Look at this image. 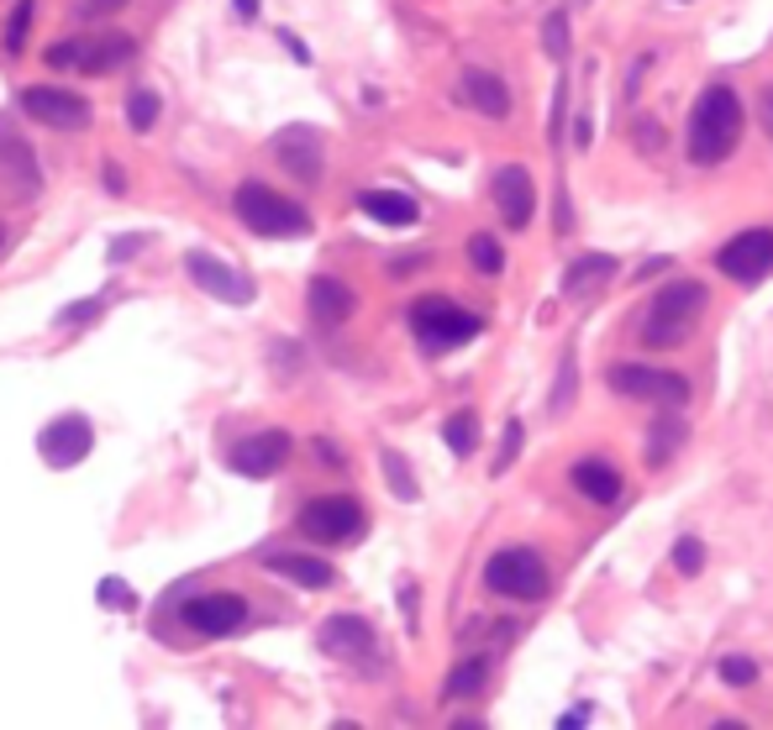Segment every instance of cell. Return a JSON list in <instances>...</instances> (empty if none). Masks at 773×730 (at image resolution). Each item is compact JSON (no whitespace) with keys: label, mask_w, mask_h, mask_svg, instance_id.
Wrapping results in <instances>:
<instances>
[{"label":"cell","mask_w":773,"mask_h":730,"mask_svg":"<svg viewBox=\"0 0 773 730\" xmlns=\"http://www.w3.org/2000/svg\"><path fill=\"white\" fill-rule=\"evenodd\" d=\"M684 436H689V421H684V416H674V410H663V416L648 425V463H653V468H663V463H669V457L684 447Z\"/></svg>","instance_id":"cell-23"},{"label":"cell","mask_w":773,"mask_h":730,"mask_svg":"<svg viewBox=\"0 0 773 730\" xmlns=\"http://www.w3.org/2000/svg\"><path fill=\"white\" fill-rule=\"evenodd\" d=\"M610 389L627 395V400H648L663 405V410H678L689 400V378L669 374V368H642V363H616L610 368Z\"/></svg>","instance_id":"cell-9"},{"label":"cell","mask_w":773,"mask_h":730,"mask_svg":"<svg viewBox=\"0 0 773 730\" xmlns=\"http://www.w3.org/2000/svg\"><path fill=\"white\" fill-rule=\"evenodd\" d=\"M705 306H710V295H705L700 279H674L663 284L648 310H642V347H653V353H674L684 347L695 327L705 321Z\"/></svg>","instance_id":"cell-2"},{"label":"cell","mask_w":773,"mask_h":730,"mask_svg":"<svg viewBox=\"0 0 773 730\" xmlns=\"http://www.w3.org/2000/svg\"><path fill=\"white\" fill-rule=\"evenodd\" d=\"M716 678H721L726 688H752V684H758V662H752V657H737V652H731V657H721Z\"/></svg>","instance_id":"cell-32"},{"label":"cell","mask_w":773,"mask_h":730,"mask_svg":"<svg viewBox=\"0 0 773 730\" xmlns=\"http://www.w3.org/2000/svg\"><path fill=\"white\" fill-rule=\"evenodd\" d=\"M121 5H126V0H85L79 11H85V16H106V11H121Z\"/></svg>","instance_id":"cell-42"},{"label":"cell","mask_w":773,"mask_h":730,"mask_svg":"<svg viewBox=\"0 0 773 730\" xmlns=\"http://www.w3.org/2000/svg\"><path fill=\"white\" fill-rule=\"evenodd\" d=\"M616 279V258L610 253H584V258H574L568 268H563V295L568 300H584L589 289H600V284Z\"/></svg>","instance_id":"cell-22"},{"label":"cell","mask_w":773,"mask_h":730,"mask_svg":"<svg viewBox=\"0 0 773 730\" xmlns=\"http://www.w3.org/2000/svg\"><path fill=\"white\" fill-rule=\"evenodd\" d=\"M232 5H238L242 22H253V16H258V0H232Z\"/></svg>","instance_id":"cell-44"},{"label":"cell","mask_w":773,"mask_h":730,"mask_svg":"<svg viewBox=\"0 0 773 730\" xmlns=\"http://www.w3.org/2000/svg\"><path fill=\"white\" fill-rule=\"evenodd\" d=\"M264 567L279 573V578H290V584H300V589H332L338 584V567L327 563V557H311V552H268Z\"/></svg>","instance_id":"cell-17"},{"label":"cell","mask_w":773,"mask_h":730,"mask_svg":"<svg viewBox=\"0 0 773 730\" xmlns=\"http://www.w3.org/2000/svg\"><path fill=\"white\" fill-rule=\"evenodd\" d=\"M442 442H448V452H453V457H468V452H474V442H479V416H474V410H453V416H448V425H442Z\"/></svg>","instance_id":"cell-26"},{"label":"cell","mask_w":773,"mask_h":730,"mask_svg":"<svg viewBox=\"0 0 773 730\" xmlns=\"http://www.w3.org/2000/svg\"><path fill=\"white\" fill-rule=\"evenodd\" d=\"M542 53H548V58H568V16H563V11H553V16L542 22Z\"/></svg>","instance_id":"cell-34"},{"label":"cell","mask_w":773,"mask_h":730,"mask_svg":"<svg viewBox=\"0 0 773 730\" xmlns=\"http://www.w3.org/2000/svg\"><path fill=\"white\" fill-rule=\"evenodd\" d=\"M306 300H311V316L321 321V327H342V321H347V316L358 310V295H353V289H347L342 279H332V274L311 279Z\"/></svg>","instance_id":"cell-19"},{"label":"cell","mask_w":773,"mask_h":730,"mask_svg":"<svg viewBox=\"0 0 773 730\" xmlns=\"http://www.w3.org/2000/svg\"><path fill=\"white\" fill-rule=\"evenodd\" d=\"M379 468H385V484H389V495L400 499V505H411V499H421V484H416V473L411 463L400 457V452H379Z\"/></svg>","instance_id":"cell-25"},{"label":"cell","mask_w":773,"mask_h":730,"mask_svg":"<svg viewBox=\"0 0 773 730\" xmlns=\"http://www.w3.org/2000/svg\"><path fill=\"white\" fill-rule=\"evenodd\" d=\"M563 111H568V79H557V100H553V132H548V137H553V147H557V142H563Z\"/></svg>","instance_id":"cell-39"},{"label":"cell","mask_w":773,"mask_h":730,"mask_svg":"<svg viewBox=\"0 0 773 730\" xmlns=\"http://www.w3.org/2000/svg\"><path fill=\"white\" fill-rule=\"evenodd\" d=\"M185 274H190L211 300H221V306H253V295H258L247 274H238L232 263H221L217 253H200V247L185 258Z\"/></svg>","instance_id":"cell-12"},{"label":"cell","mask_w":773,"mask_h":730,"mask_svg":"<svg viewBox=\"0 0 773 730\" xmlns=\"http://www.w3.org/2000/svg\"><path fill=\"white\" fill-rule=\"evenodd\" d=\"M758 126H763V132H769V142H773V85L758 95Z\"/></svg>","instance_id":"cell-40"},{"label":"cell","mask_w":773,"mask_h":730,"mask_svg":"<svg viewBox=\"0 0 773 730\" xmlns=\"http://www.w3.org/2000/svg\"><path fill=\"white\" fill-rule=\"evenodd\" d=\"M96 447V425L85 421V416H58V421L43 425V436H37V452H43V463L58 473L79 468L85 457Z\"/></svg>","instance_id":"cell-11"},{"label":"cell","mask_w":773,"mask_h":730,"mask_svg":"<svg viewBox=\"0 0 773 730\" xmlns=\"http://www.w3.org/2000/svg\"><path fill=\"white\" fill-rule=\"evenodd\" d=\"M358 211L374 215L379 226H416L421 221V206H416L411 195H400V189H363Z\"/></svg>","instance_id":"cell-21"},{"label":"cell","mask_w":773,"mask_h":730,"mask_svg":"<svg viewBox=\"0 0 773 730\" xmlns=\"http://www.w3.org/2000/svg\"><path fill=\"white\" fill-rule=\"evenodd\" d=\"M495 211H500V221L506 226H532V215H537V185H532V174L521 164H506V168H495Z\"/></svg>","instance_id":"cell-15"},{"label":"cell","mask_w":773,"mask_h":730,"mask_svg":"<svg viewBox=\"0 0 773 730\" xmlns=\"http://www.w3.org/2000/svg\"><path fill=\"white\" fill-rule=\"evenodd\" d=\"M85 53H90V43H79V37L69 43V37H58L43 58H48V69H85Z\"/></svg>","instance_id":"cell-33"},{"label":"cell","mask_w":773,"mask_h":730,"mask_svg":"<svg viewBox=\"0 0 773 730\" xmlns=\"http://www.w3.org/2000/svg\"><path fill=\"white\" fill-rule=\"evenodd\" d=\"M0 247H5V226H0Z\"/></svg>","instance_id":"cell-46"},{"label":"cell","mask_w":773,"mask_h":730,"mask_svg":"<svg viewBox=\"0 0 773 730\" xmlns=\"http://www.w3.org/2000/svg\"><path fill=\"white\" fill-rule=\"evenodd\" d=\"M742 126H748L742 95L731 90V85H705L695 111H689V126H684V147H689V158L700 168H716L737 153Z\"/></svg>","instance_id":"cell-1"},{"label":"cell","mask_w":773,"mask_h":730,"mask_svg":"<svg viewBox=\"0 0 773 730\" xmlns=\"http://www.w3.org/2000/svg\"><path fill=\"white\" fill-rule=\"evenodd\" d=\"M484 589L516 599V605H537V599H548V563L532 546H500L484 563Z\"/></svg>","instance_id":"cell-4"},{"label":"cell","mask_w":773,"mask_h":730,"mask_svg":"<svg viewBox=\"0 0 773 730\" xmlns=\"http://www.w3.org/2000/svg\"><path fill=\"white\" fill-rule=\"evenodd\" d=\"M521 447H527V425H521V421H506V436H500V452H495L489 473H495V478H500V473H510V463L521 457Z\"/></svg>","instance_id":"cell-31"},{"label":"cell","mask_w":773,"mask_h":730,"mask_svg":"<svg viewBox=\"0 0 773 730\" xmlns=\"http://www.w3.org/2000/svg\"><path fill=\"white\" fill-rule=\"evenodd\" d=\"M716 268H721L726 279L737 284H758L769 279L773 268V226H752V232H737L726 242L721 253H716Z\"/></svg>","instance_id":"cell-10"},{"label":"cell","mask_w":773,"mask_h":730,"mask_svg":"<svg viewBox=\"0 0 773 730\" xmlns=\"http://www.w3.org/2000/svg\"><path fill=\"white\" fill-rule=\"evenodd\" d=\"M106 189H111V195H126V168L121 164H106Z\"/></svg>","instance_id":"cell-41"},{"label":"cell","mask_w":773,"mask_h":730,"mask_svg":"<svg viewBox=\"0 0 773 730\" xmlns=\"http://www.w3.org/2000/svg\"><path fill=\"white\" fill-rule=\"evenodd\" d=\"M468 263H474L479 274H489V279H495V274L506 268V247H500L489 232H474V236H468Z\"/></svg>","instance_id":"cell-30"},{"label":"cell","mask_w":773,"mask_h":730,"mask_svg":"<svg viewBox=\"0 0 773 730\" xmlns=\"http://www.w3.org/2000/svg\"><path fill=\"white\" fill-rule=\"evenodd\" d=\"M158 111H164L158 90L137 85V90L126 95V126H132V132H153V126H158Z\"/></svg>","instance_id":"cell-27"},{"label":"cell","mask_w":773,"mask_h":730,"mask_svg":"<svg viewBox=\"0 0 773 730\" xmlns=\"http://www.w3.org/2000/svg\"><path fill=\"white\" fill-rule=\"evenodd\" d=\"M295 526H300V537L316 546H347L363 537L368 516H363V505L353 495H321V499H306V505H300Z\"/></svg>","instance_id":"cell-5"},{"label":"cell","mask_w":773,"mask_h":730,"mask_svg":"<svg viewBox=\"0 0 773 730\" xmlns=\"http://www.w3.org/2000/svg\"><path fill=\"white\" fill-rule=\"evenodd\" d=\"M411 331L421 336L427 353H453V347H463V342L479 336V316L453 306L448 295H427V300L411 306Z\"/></svg>","instance_id":"cell-6"},{"label":"cell","mask_w":773,"mask_h":730,"mask_svg":"<svg viewBox=\"0 0 773 730\" xmlns=\"http://www.w3.org/2000/svg\"><path fill=\"white\" fill-rule=\"evenodd\" d=\"M16 106H22L32 121H43L48 132H85L96 111H90V100L79 90H58V85H26L16 95Z\"/></svg>","instance_id":"cell-8"},{"label":"cell","mask_w":773,"mask_h":730,"mask_svg":"<svg viewBox=\"0 0 773 730\" xmlns=\"http://www.w3.org/2000/svg\"><path fill=\"white\" fill-rule=\"evenodd\" d=\"M463 100H468L479 117H489V121H506L510 117V85L500 79V74H489V69H468V74H463Z\"/></svg>","instance_id":"cell-20"},{"label":"cell","mask_w":773,"mask_h":730,"mask_svg":"<svg viewBox=\"0 0 773 730\" xmlns=\"http://www.w3.org/2000/svg\"><path fill=\"white\" fill-rule=\"evenodd\" d=\"M100 605H106V610H132L137 594H132L126 578H100Z\"/></svg>","instance_id":"cell-36"},{"label":"cell","mask_w":773,"mask_h":730,"mask_svg":"<svg viewBox=\"0 0 773 730\" xmlns=\"http://www.w3.org/2000/svg\"><path fill=\"white\" fill-rule=\"evenodd\" d=\"M316 457H321V463H342V452L327 447V442H316Z\"/></svg>","instance_id":"cell-45"},{"label":"cell","mask_w":773,"mask_h":730,"mask_svg":"<svg viewBox=\"0 0 773 730\" xmlns=\"http://www.w3.org/2000/svg\"><path fill=\"white\" fill-rule=\"evenodd\" d=\"M290 463V431H253L232 447V473L242 478H274Z\"/></svg>","instance_id":"cell-14"},{"label":"cell","mask_w":773,"mask_h":730,"mask_svg":"<svg viewBox=\"0 0 773 730\" xmlns=\"http://www.w3.org/2000/svg\"><path fill=\"white\" fill-rule=\"evenodd\" d=\"M147 242H153V236L147 232H126V236H111V263H132L137 258V253H143Z\"/></svg>","instance_id":"cell-37"},{"label":"cell","mask_w":773,"mask_h":730,"mask_svg":"<svg viewBox=\"0 0 773 730\" xmlns=\"http://www.w3.org/2000/svg\"><path fill=\"white\" fill-rule=\"evenodd\" d=\"M232 211L242 215V226L258 236H306L311 232V215L306 206L285 200L279 189H268L264 179H242L238 195H232Z\"/></svg>","instance_id":"cell-3"},{"label":"cell","mask_w":773,"mask_h":730,"mask_svg":"<svg viewBox=\"0 0 773 730\" xmlns=\"http://www.w3.org/2000/svg\"><path fill=\"white\" fill-rule=\"evenodd\" d=\"M568 478H574V489H579L589 505H616V499H621V473H616L610 457H579V463L568 468Z\"/></svg>","instance_id":"cell-18"},{"label":"cell","mask_w":773,"mask_h":730,"mask_svg":"<svg viewBox=\"0 0 773 730\" xmlns=\"http://www.w3.org/2000/svg\"><path fill=\"white\" fill-rule=\"evenodd\" d=\"M100 306H106V295H96V300H90V306H79V310H58V327H85V321H90V316H100Z\"/></svg>","instance_id":"cell-38"},{"label":"cell","mask_w":773,"mask_h":730,"mask_svg":"<svg viewBox=\"0 0 773 730\" xmlns=\"http://www.w3.org/2000/svg\"><path fill=\"white\" fill-rule=\"evenodd\" d=\"M285 47H290L295 58H300V64H311V47L300 43V37H295V32H285Z\"/></svg>","instance_id":"cell-43"},{"label":"cell","mask_w":773,"mask_h":730,"mask_svg":"<svg viewBox=\"0 0 773 730\" xmlns=\"http://www.w3.org/2000/svg\"><path fill=\"white\" fill-rule=\"evenodd\" d=\"M674 567L684 573V578H700V567H705V546L695 542V537H678V542H674Z\"/></svg>","instance_id":"cell-35"},{"label":"cell","mask_w":773,"mask_h":730,"mask_svg":"<svg viewBox=\"0 0 773 730\" xmlns=\"http://www.w3.org/2000/svg\"><path fill=\"white\" fill-rule=\"evenodd\" d=\"M132 53H137V43H132L126 32H111V37L90 43V53H85V74H111V69H121Z\"/></svg>","instance_id":"cell-24"},{"label":"cell","mask_w":773,"mask_h":730,"mask_svg":"<svg viewBox=\"0 0 773 730\" xmlns=\"http://www.w3.org/2000/svg\"><path fill=\"white\" fill-rule=\"evenodd\" d=\"M32 22H37V0H16V5H11V22H5V53H11V58H22L26 53V32H32Z\"/></svg>","instance_id":"cell-28"},{"label":"cell","mask_w":773,"mask_h":730,"mask_svg":"<svg viewBox=\"0 0 773 730\" xmlns=\"http://www.w3.org/2000/svg\"><path fill=\"white\" fill-rule=\"evenodd\" d=\"M484 673H489V662L484 657L459 662V667L448 673V688H442V694H448V699H468V694H479L484 688Z\"/></svg>","instance_id":"cell-29"},{"label":"cell","mask_w":773,"mask_h":730,"mask_svg":"<svg viewBox=\"0 0 773 730\" xmlns=\"http://www.w3.org/2000/svg\"><path fill=\"white\" fill-rule=\"evenodd\" d=\"M242 620H247V599L232 589H211V594H195L179 605V626L200 641H221L242 631Z\"/></svg>","instance_id":"cell-7"},{"label":"cell","mask_w":773,"mask_h":730,"mask_svg":"<svg viewBox=\"0 0 773 730\" xmlns=\"http://www.w3.org/2000/svg\"><path fill=\"white\" fill-rule=\"evenodd\" d=\"M274 158L285 164V174H295L300 185H316L321 179V137L311 126H285L274 137Z\"/></svg>","instance_id":"cell-16"},{"label":"cell","mask_w":773,"mask_h":730,"mask_svg":"<svg viewBox=\"0 0 773 730\" xmlns=\"http://www.w3.org/2000/svg\"><path fill=\"white\" fill-rule=\"evenodd\" d=\"M316 641H321V652L338 662H374V652H379V637H374V626L363 620V615H327L321 620V631H316Z\"/></svg>","instance_id":"cell-13"}]
</instances>
